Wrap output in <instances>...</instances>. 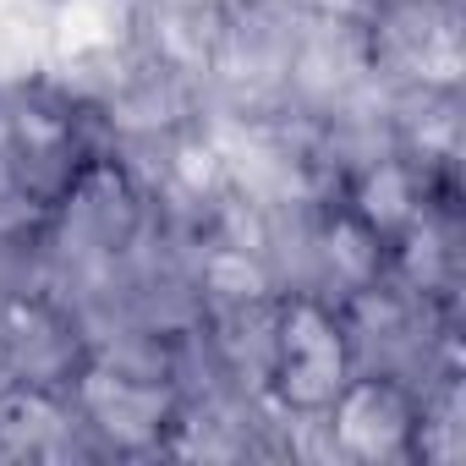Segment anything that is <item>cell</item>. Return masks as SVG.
<instances>
[{"label": "cell", "mask_w": 466, "mask_h": 466, "mask_svg": "<svg viewBox=\"0 0 466 466\" xmlns=\"http://www.w3.org/2000/svg\"><path fill=\"white\" fill-rule=\"evenodd\" d=\"M269 379L291 411H329V400L351 379V346H346V329L335 324L329 308L302 297L280 313Z\"/></svg>", "instance_id": "cell-1"}, {"label": "cell", "mask_w": 466, "mask_h": 466, "mask_svg": "<svg viewBox=\"0 0 466 466\" xmlns=\"http://www.w3.org/2000/svg\"><path fill=\"white\" fill-rule=\"evenodd\" d=\"M335 417V439L351 455L368 461H406L422 455V411L411 406V395L390 379H346V390L329 400Z\"/></svg>", "instance_id": "cell-2"}]
</instances>
